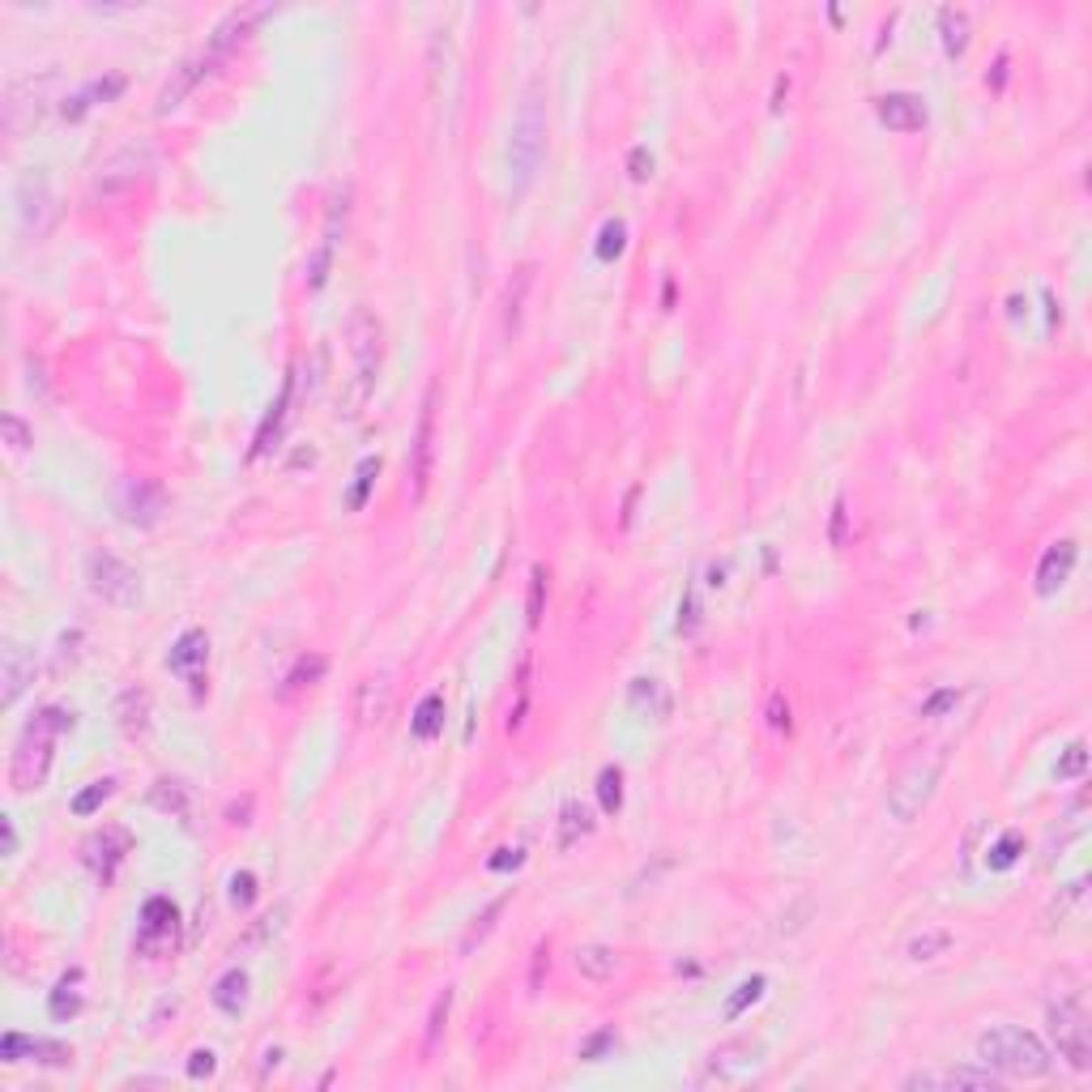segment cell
Returning <instances> with one entry per match:
<instances>
[{
  "label": "cell",
  "instance_id": "cell-49",
  "mask_svg": "<svg viewBox=\"0 0 1092 1092\" xmlns=\"http://www.w3.org/2000/svg\"><path fill=\"white\" fill-rule=\"evenodd\" d=\"M615 1046V1029H598L593 1037H585L581 1050H576V1058H585V1062H602L606 1058V1050Z\"/></svg>",
  "mask_w": 1092,
  "mask_h": 1092
},
{
  "label": "cell",
  "instance_id": "cell-7",
  "mask_svg": "<svg viewBox=\"0 0 1092 1092\" xmlns=\"http://www.w3.org/2000/svg\"><path fill=\"white\" fill-rule=\"evenodd\" d=\"M86 581L94 589V598H103L116 611H132L141 602V576L137 568H128L125 559H116L112 550H94L86 559Z\"/></svg>",
  "mask_w": 1092,
  "mask_h": 1092
},
{
  "label": "cell",
  "instance_id": "cell-32",
  "mask_svg": "<svg viewBox=\"0 0 1092 1092\" xmlns=\"http://www.w3.org/2000/svg\"><path fill=\"white\" fill-rule=\"evenodd\" d=\"M628 705H631V713H640V717H662V713H666L662 683H657V679H636V683H631V692H628Z\"/></svg>",
  "mask_w": 1092,
  "mask_h": 1092
},
{
  "label": "cell",
  "instance_id": "cell-38",
  "mask_svg": "<svg viewBox=\"0 0 1092 1092\" xmlns=\"http://www.w3.org/2000/svg\"><path fill=\"white\" fill-rule=\"evenodd\" d=\"M1024 854V841H1020V832H1003L999 841L990 845V854H986V867L990 871H1007V867H1016V858Z\"/></svg>",
  "mask_w": 1092,
  "mask_h": 1092
},
{
  "label": "cell",
  "instance_id": "cell-42",
  "mask_svg": "<svg viewBox=\"0 0 1092 1092\" xmlns=\"http://www.w3.org/2000/svg\"><path fill=\"white\" fill-rule=\"evenodd\" d=\"M77 977V973H73ZM73 977H64L56 990H51V999H47V1011H51V1020H73L77 1011H82V999H77V990H69V981Z\"/></svg>",
  "mask_w": 1092,
  "mask_h": 1092
},
{
  "label": "cell",
  "instance_id": "cell-59",
  "mask_svg": "<svg viewBox=\"0 0 1092 1092\" xmlns=\"http://www.w3.org/2000/svg\"><path fill=\"white\" fill-rule=\"evenodd\" d=\"M696 619H700V615H696V598H692V593H687L683 606H679V631H692V628H696Z\"/></svg>",
  "mask_w": 1092,
  "mask_h": 1092
},
{
  "label": "cell",
  "instance_id": "cell-44",
  "mask_svg": "<svg viewBox=\"0 0 1092 1092\" xmlns=\"http://www.w3.org/2000/svg\"><path fill=\"white\" fill-rule=\"evenodd\" d=\"M150 802L163 806V811H171V815H188V798H184L180 781H158V786L150 790Z\"/></svg>",
  "mask_w": 1092,
  "mask_h": 1092
},
{
  "label": "cell",
  "instance_id": "cell-62",
  "mask_svg": "<svg viewBox=\"0 0 1092 1092\" xmlns=\"http://www.w3.org/2000/svg\"><path fill=\"white\" fill-rule=\"evenodd\" d=\"M1003 77H1007V56H1003L999 64H994V90H999V86H1003Z\"/></svg>",
  "mask_w": 1092,
  "mask_h": 1092
},
{
  "label": "cell",
  "instance_id": "cell-2",
  "mask_svg": "<svg viewBox=\"0 0 1092 1092\" xmlns=\"http://www.w3.org/2000/svg\"><path fill=\"white\" fill-rule=\"evenodd\" d=\"M977 1058L999 1075H1016V1080H1042L1054 1071V1054L1037 1033L1016 1029V1024H999L977 1037Z\"/></svg>",
  "mask_w": 1092,
  "mask_h": 1092
},
{
  "label": "cell",
  "instance_id": "cell-12",
  "mask_svg": "<svg viewBox=\"0 0 1092 1092\" xmlns=\"http://www.w3.org/2000/svg\"><path fill=\"white\" fill-rule=\"evenodd\" d=\"M175 922H180V913H175V905H171L167 896L145 900L141 930H137V952L141 956H163L175 943Z\"/></svg>",
  "mask_w": 1092,
  "mask_h": 1092
},
{
  "label": "cell",
  "instance_id": "cell-1",
  "mask_svg": "<svg viewBox=\"0 0 1092 1092\" xmlns=\"http://www.w3.org/2000/svg\"><path fill=\"white\" fill-rule=\"evenodd\" d=\"M346 342H350V359H355V376H350V388L342 397V414L346 419H359L363 406H368L372 393H376L380 363H384V329H380V320H376L372 307H350Z\"/></svg>",
  "mask_w": 1092,
  "mask_h": 1092
},
{
  "label": "cell",
  "instance_id": "cell-20",
  "mask_svg": "<svg viewBox=\"0 0 1092 1092\" xmlns=\"http://www.w3.org/2000/svg\"><path fill=\"white\" fill-rule=\"evenodd\" d=\"M0 683H5L0 700L18 705V696L35 683V653H26L22 644H5V653H0Z\"/></svg>",
  "mask_w": 1092,
  "mask_h": 1092
},
{
  "label": "cell",
  "instance_id": "cell-40",
  "mask_svg": "<svg viewBox=\"0 0 1092 1092\" xmlns=\"http://www.w3.org/2000/svg\"><path fill=\"white\" fill-rule=\"evenodd\" d=\"M624 244H628V226L619 222V218H611L602 226V235H598V248H593V256H598L602 265H611L619 252H624Z\"/></svg>",
  "mask_w": 1092,
  "mask_h": 1092
},
{
  "label": "cell",
  "instance_id": "cell-5",
  "mask_svg": "<svg viewBox=\"0 0 1092 1092\" xmlns=\"http://www.w3.org/2000/svg\"><path fill=\"white\" fill-rule=\"evenodd\" d=\"M943 768H948V747H939V751H930V756L913 760L905 773L896 777V786L887 790V815L900 819V824H913V819H918L930 806V798H935Z\"/></svg>",
  "mask_w": 1092,
  "mask_h": 1092
},
{
  "label": "cell",
  "instance_id": "cell-22",
  "mask_svg": "<svg viewBox=\"0 0 1092 1092\" xmlns=\"http://www.w3.org/2000/svg\"><path fill=\"white\" fill-rule=\"evenodd\" d=\"M120 94H125V77H120V73H107V77H94L86 90H77L73 99L60 107V112H64V120H82L90 107L112 103V99H120Z\"/></svg>",
  "mask_w": 1092,
  "mask_h": 1092
},
{
  "label": "cell",
  "instance_id": "cell-34",
  "mask_svg": "<svg viewBox=\"0 0 1092 1092\" xmlns=\"http://www.w3.org/2000/svg\"><path fill=\"white\" fill-rule=\"evenodd\" d=\"M952 930H943V926H926L922 935H913L909 939V961H935V956H943L952 948Z\"/></svg>",
  "mask_w": 1092,
  "mask_h": 1092
},
{
  "label": "cell",
  "instance_id": "cell-53",
  "mask_svg": "<svg viewBox=\"0 0 1092 1092\" xmlns=\"http://www.w3.org/2000/svg\"><path fill=\"white\" fill-rule=\"evenodd\" d=\"M213 1067H218V1058H213V1050H197L193 1058H188V1075L193 1080H210Z\"/></svg>",
  "mask_w": 1092,
  "mask_h": 1092
},
{
  "label": "cell",
  "instance_id": "cell-51",
  "mask_svg": "<svg viewBox=\"0 0 1092 1092\" xmlns=\"http://www.w3.org/2000/svg\"><path fill=\"white\" fill-rule=\"evenodd\" d=\"M628 175H631V180H636V184H644V180H649V175H653V154L644 150V145H636V150L628 154Z\"/></svg>",
  "mask_w": 1092,
  "mask_h": 1092
},
{
  "label": "cell",
  "instance_id": "cell-17",
  "mask_svg": "<svg viewBox=\"0 0 1092 1092\" xmlns=\"http://www.w3.org/2000/svg\"><path fill=\"white\" fill-rule=\"evenodd\" d=\"M1003 1075L990 1067H952V1071H913L905 1075V1088H973V1092H994Z\"/></svg>",
  "mask_w": 1092,
  "mask_h": 1092
},
{
  "label": "cell",
  "instance_id": "cell-28",
  "mask_svg": "<svg viewBox=\"0 0 1092 1092\" xmlns=\"http://www.w3.org/2000/svg\"><path fill=\"white\" fill-rule=\"evenodd\" d=\"M939 31H943V51H948L952 60H961L968 47V13L952 9V5L939 9Z\"/></svg>",
  "mask_w": 1092,
  "mask_h": 1092
},
{
  "label": "cell",
  "instance_id": "cell-15",
  "mask_svg": "<svg viewBox=\"0 0 1092 1092\" xmlns=\"http://www.w3.org/2000/svg\"><path fill=\"white\" fill-rule=\"evenodd\" d=\"M18 218L31 235H43L51 222V188L43 171H26L18 180Z\"/></svg>",
  "mask_w": 1092,
  "mask_h": 1092
},
{
  "label": "cell",
  "instance_id": "cell-35",
  "mask_svg": "<svg viewBox=\"0 0 1092 1092\" xmlns=\"http://www.w3.org/2000/svg\"><path fill=\"white\" fill-rule=\"evenodd\" d=\"M598 802H602L606 815H615L619 806H624V768L606 764L598 773Z\"/></svg>",
  "mask_w": 1092,
  "mask_h": 1092
},
{
  "label": "cell",
  "instance_id": "cell-41",
  "mask_svg": "<svg viewBox=\"0 0 1092 1092\" xmlns=\"http://www.w3.org/2000/svg\"><path fill=\"white\" fill-rule=\"evenodd\" d=\"M1084 892H1088V880H1075V883H1067V887H1062V896H1054V905H1050V913H1046V918H1050V926L1067 922V918H1071V909H1075V905H1080V900H1084Z\"/></svg>",
  "mask_w": 1092,
  "mask_h": 1092
},
{
  "label": "cell",
  "instance_id": "cell-52",
  "mask_svg": "<svg viewBox=\"0 0 1092 1092\" xmlns=\"http://www.w3.org/2000/svg\"><path fill=\"white\" fill-rule=\"evenodd\" d=\"M956 700H961V696H956V687H943V692H935L922 705V717H943L948 709H956Z\"/></svg>",
  "mask_w": 1092,
  "mask_h": 1092
},
{
  "label": "cell",
  "instance_id": "cell-11",
  "mask_svg": "<svg viewBox=\"0 0 1092 1092\" xmlns=\"http://www.w3.org/2000/svg\"><path fill=\"white\" fill-rule=\"evenodd\" d=\"M163 508H167V495L154 478H128L125 487H120V517H125L128 525H137V530L158 525Z\"/></svg>",
  "mask_w": 1092,
  "mask_h": 1092
},
{
  "label": "cell",
  "instance_id": "cell-14",
  "mask_svg": "<svg viewBox=\"0 0 1092 1092\" xmlns=\"http://www.w3.org/2000/svg\"><path fill=\"white\" fill-rule=\"evenodd\" d=\"M22 1054L35 1058L39 1067H69V1062H73V1046L47 1042V1037L5 1033V1042H0V1062H22Z\"/></svg>",
  "mask_w": 1092,
  "mask_h": 1092
},
{
  "label": "cell",
  "instance_id": "cell-57",
  "mask_svg": "<svg viewBox=\"0 0 1092 1092\" xmlns=\"http://www.w3.org/2000/svg\"><path fill=\"white\" fill-rule=\"evenodd\" d=\"M26 372H31V388H35V393H39V397H47V380H43V363H39V359L31 355V359H26Z\"/></svg>",
  "mask_w": 1092,
  "mask_h": 1092
},
{
  "label": "cell",
  "instance_id": "cell-3",
  "mask_svg": "<svg viewBox=\"0 0 1092 1092\" xmlns=\"http://www.w3.org/2000/svg\"><path fill=\"white\" fill-rule=\"evenodd\" d=\"M64 730H73V713H64V709H43L35 721H26L18 751H13V768H9V781L18 794L43 790V781L51 773V756H56L51 747H56V738Z\"/></svg>",
  "mask_w": 1092,
  "mask_h": 1092
},
{
  "label": "cell",
  "instance_id": "cell-47",
  "mask_svg": "<svg viewBox=\"0 0 1092 1092\" xmlns=\"http://www.w3.org/2000/svg\"><path fill=\"white\" fill-rule=\"evenodd\" d=\"M1084 768H1088V747L1084 743H1071L1054 773H1058V781H1075V777H1084Z\"/></svg>",
  "mask_w": 1092,
  "mask_h": 1092
},
{
  "label": "cell",
  "instance_id": "cell-45",
  "mask_svg": "<svg viewBox=\"0 0 1092 1092\" xmlns=\"http://www.w3.org/2000/svg\"><path fill=\"white\" fill-rule=\"evenodd\" d=\"M764 986H768V977H764V973H756L751 981H743V986L734 990V999L725 1003V1020H738V1016H743V1011H747V1007H751V1003H756L760 994H764Z\"/></svg>",
  "mask_w": 1092,
  "mask_h": 1092
},
{
  "label": "cell",
  "instance_id": "cell-13",
  "mask_svg": "<svg viewBox=\"0 0 1092 1092\" xmlns=\"http://www.w3.org/2000/svg\"><path fill=\"white\" fill-rule=\"evenodd\" d=\"M128 849H132V837H128L125 828H116V824H112V828L94 832V837L82 845V858H86V867H90L94 875H99L103 883H112Z\"/></svg>",
  "mask_w": 1092,
  "mask_h": 1092
},
{
  "label": "cell",
  "instance_id": "cell-46",
  "mask_svg": "<svg viewBox=\"0 0 1092 1092\" xmlns=\"http://www.w3.org/2000/svg\"><path fill=\"white\" fill-rule=\"evenodd\" d=\"M329 269H333V244L320 239V248L307 256V291H320L329 282Z\"/></svg>",
  "mask_w": 1092,
  "mask_h": 1092
},
{
  "label": "cell",
  "instance_id": "cell-43",
  "mask_svg": "<svg viewBox=\"0 0 1092 1092\" xmlns=\"http://www.w3.org/2000/svg\"><path fill=\"white\" fill-rule=\"evenodd\" d=\"M504 905H508V896L491 900V905L482 909V918H474V926H469V935L462 939V952H474V943H482V939L491 935V926H495V918H500V913H504Z\"/></svg>",
  "mask_w": 1092,
  "mask_h": 1092
},
{
  "label": "cell",
  "instance_id": "cell-16",
  "mask_svg": "<svg viewBox=\"0 0 1092 1092\" xmlns=\"http://www.w3.org/2000/svg\"><path fill=\"white\" fill-rule=\"evenodd\" d=\"M875 116H880L883 128L892 132H922L926 128V99L918 94H905V90H892V94H880L875 99Z\"/></svg>",
  "mask_w": 1092,
  "mask_h": 1092
},
{
  "label": "cell",
  "instance_id": "cell-9",
  "mask_svg": "<svg viewBox=\"0 0 1092 1092\" xmlns=\"http://www.w3.org/2000/svg\"><path fill=\"white\" fill-rule=\"evenodd\" d=\"M764 1067V1050L756 1042H730L721 1050H713L705 1062L700 1084H743Z\"/></svg>",
  "mask_w": 1092,
  "mask_h": 1092
},
{
  "label": "cell",
  "instance_id": "cell-37",
  "mask_svg": "<svg viewBox=\"0 0 1092 1092\" xmlns=\"http://www.w3.org/2000/svg\"><path fill=\"white\" fill-rule=\"evenodd\" d=\"M543 615H546V568H543V563H534L530 598H525V619H530V628H543Z\"/></svg>",
  "mask_w": 1092,
  "mask_h": 1092
},
{
  "label": "cell",
  "instance_id": "cell-26",
  "mask_svg": "<svg viewBox=\"0 0 1092 1092\" xmlns=\"http://www.w3.org/2000/svg\"><path fill=\"white\" fill-rule=\"evenodd\" d=\"M213 1007L222 1011V1016H239V1011L248 1007V973L244 968H226V973L213 981Z\"/></svg>",
  "mask_w": 1092,
  "mask_h": 1092
},
{
  "label": "cell",
  "instance_id": "cell-4",
  "mask_svg": "<svg viewBox=\"0 0 1092 1092\" xmlns=\"http://www.w3.org/2000/svg\"><path fill=\"white\" fill-rule=\"evenodd\" d=\"M543 158H546V103H543V86L534 82L525 90L517 120H512V141H508L512 197H525L534 188Z\"/></svg>",
  "mask_w": 1092,
  "mask_h": 1092
},
{
  "label": "cell",
  "instance_id": "cell-8",
  "mask_svg": "<svg viewBox=\"0 0 1092 1092\" xmlns=\"http://www.w3.org/2000/svg\"><path fill=\"white\" fill-rule=\"evenodd\" d=\"M436 410H440V384L431 380L419 406V423H414V440H410V495L414 500H427L431 487V469H436Z\"/></svg>",
  "mask_w": 1092,
  "mask_h": 1092
},
{
  "label": "cell",
  "instance_id": "cell-36",
  "mask_svg": "<svg viewBox=\"0 0 1092 1092\" xmlns=\"http://www.w3.org/2000/svg\"><path fill=\"white\" fill-rule=\"evenodd\" d=\"M449 1011H453V990H440L436 1003H431V1016H427V1037H423V1058H431V1050L440 1046V1033L449 1024Z\"/></svg>",
  "mask_w": 1092,
  "mask_h": 1092
},
{
  "label": "cell",
  "instance_id": "cell-55",
  "mask_svg": "<svg viewBox=\"0 0 1092 1092\" xmlns=\"http://www.w3.org/2000/svg\"><path fill=\"white\" fill-rule=\"evenodd\" d=\"M828 543H832V546H841V543H845V500L832 504V530H828Z\"/></svg>",
  "mask_w": 1092,
  "mask_h": 1092
},
{
  "label": "cell",
  "instance_id": "cell-50",
  "mask_svg": "<svg viewBox=\"0 0 1092 1092\" xmlns=\"http://www.w3.org/2000/svg\"><path fill=\"white\" fill-rule=\"evenodd\" d=\"M256 900V875L252 871H239L235 880H231V905L235 909H248Z\"/></svg>",
  "mask_w": 1092,
  "mask_h": 1092
},
{
  "label": "cell",
  "instance_id": "cell-54",
  "mask_svg": "<svg viewBox=\"0 0 1092 1092\" xmlns=\"http://www.w3.org/2000/svg\"><path fill=\"white\" fill-rule=\"evenodd\" d=\"M550 968V943H538V952H534V973H530V986L538 990L543 986V973Z\"/></svg>",
  "mask_w": 1092,
  "mask_h": 1092
},
{
  "label": "cell",
  "instance_id": "cell-25",
  "mask_svg": "<svg viewBox=\"0 0 1092 1092\" xmlns=\"http://www.w3.org/2000/svg\"><path fill=\"white\" fill-rule=\"evenodd\" d=\"M116 721L125 734H145L150 730V696L141 687H125L116 700Z\"/></svg>",
  "mask_w": 1092,
  "mask_h": 1092
},
{
  "label": "cell",
  "instance_id": "cell-48",
  "mask_svg": "<svg viewBox=\"0 0 1092 1092\" xmlns=\"http://www.w3.org/2000/svg\"><path fill=\"white\" fill-rule=\"evenodd\" d=\"M0 431H5V444L13 453H26L31 449V427H26L18 414H0Z\"/></svg>",
  "mask_w": 1092,
  "mask_h": 1092
},
{
  "label": "cell",
  "instance_id": "cell-56",
  "mask_svg": "<svg viewBox=\"0 0 1092 1092\" xmlns=\"http://www.w3.org/2000/svg\"><path fill=\"white\" fill-rule=\"evenodd\" d=\"M768 721H773L777 730H790V705H781V692L773 696V705H768Z\"/></svg>",
  "mask_w": 1092,
  "mask_h": 1092
},
{
  "label": "cell",
  "instance_id": "cell-10",
  "mask_svg": "<svg viewBox=\"0 0 1092 1092\" xmlns=\"http://www.w3.org/2000/svg\"><path fill=\"white\" fill-rule=\"evenodd\" d=\"M218 69H222V60L213 56L210 47H201L197 56H188V60L180 64V69L171 73V82H167L163 90H158V107H154V112H158V116L175 112V107H180V103L188 99V94H193V90H197L201 82H206L210 73H218Z\"/></svg>",
  "mask_w": 1092,
  "mask_h": 1092
},
{
  "label": "cell",
  "instance_id": "cell-33",
  "mask_svg": "<svg viewBox=\"0 0 1092 1092\" xmlns=\"http://www.w3.org/2000/svg\"><path fill=\"white\" fill-rule=\"evenodd\" d=\"M376 474H380V457H363L359 469H355V482H350V491H346V508L350 512L368 508V495L376 487Z\"/></svg>",
  "mask_w": 1092,
  "mask_h": 1092
},
{
  "label": "cell",
  "instance_id": "cell-23",
  "mask_svg": "<svg viewBox=\"0 0 1092 1092\" xmlns=\"http://www.w3.org/2000/svg\"><path fill=\"white\" fill-rule=\"evenodd\" d=\"M576 973L589 981H611L619 973V952L611 943H581L576 948Z\"/></svg>",
  "mask_w": 1092,
  "mask_h": 1092
},
{
  "label": "cell",
  "instance_id": "cell-60",
  "mask_svg": "<svg viewBox=\"0 0 1092 1092\" xmlns=\"http://www.w3.org/2000/svg\"><path fill=\"white\" fill-rule=\"evenodd\" d=\"M0 837H5V858L18 854V832H13V819H0Z\"/></svg>",
  "mask_w": 1092,
  "mask_h": 1092
},
{
  "label": "cell",
  "instance_id": "cell-31",
  "mask_svg": "<svg viewBox=\"0 0 1092 1092\" xmlns=\"http://www.w3.org/2000/svg\"><path fill=\"white\" fill-rule=\"evenodd\" d=\"M325 670H329V662L320 653L299 657V662L291 666L287 679H282V696H294V692H303V687H316L320 679H325Z\"/></svg>",
  "mask_w": 1092,
  "mask_h": 1092
},
{
  "label": "cell",
  "instance_id": "cell-21",
  "mask_svg": "<svg viewBox=\"0 0 1092 1092\" xmlns=\"http://www.w3.org/2000/svg\"><path fill=\"white\" fill-rule=\"evenodd\" d=\"M291 406H294V372L287 376V384H282L278 401H274V406H269V414H265L261 431H256L252 457H265V453H269V449H274V444L282 440V427H287V419H291Z\"/></svg>",
  "mask_w": 1092,
  "mask_h": 1092
},
{
  "label": "cell",
  "instance_id": "cell-19",
  "mask_svg": "<svg viewBox=\"0 0 1092 1092\" xmlns=\"http://www.w3.org/2000/svg\"><path fill=\"white\" fill-rule=\"evenodd\" d=\"M388 709H393V679H388V674H368L355 696L359 725H380L388 717Z\"/></svg>",
  "mask_w": 1092,
  "mask_h": 1092
},
{
  "label": "cell",
  "instance_id": "cell-30",
  "mask_svg": "<svg viewBox=\"0 0 1092 1092\" xmlns=\"http://www.w3.org/2000/svg\"><path fill=\"white\" fill-rule=\"evenodd\" d=\"M593 832V815H589V806H581V802H568L559 811V849H572V845H581L585 837Z\"/></svg>",
  "mask_w": 1092,
  "mask_h": 1092
},
{
  "label": "cell",
  "instance_id": "cell-18",
  "mask_svg": "<svg viewBox=\"0 0 1092 1092\" xmlns=\"http://www.w3.org/2000/svg\"><path fill=\"white\" fill-rule=\"evenodd\" d=\"M1075 559H1080V546L1071 543V538H1062V543H1054L1042 555V563H1037V598H1054V593L1071 581V572H1075Z\"/></svg>",
  "mask_w": 1092,
  "mask_h": 1092
},
{
  "label": "cell",
  "instance_id": "cell-61",
  "mask_svg": "<svg viewBox=\"0 0 1092 1092\" xmlns=\"http://www.w3.org/2000/svg\"><path fill=\"white\" fill-rule=\"evenodd\" d=\"M786 90H790V82H786V77H777V90H773V103H768V107H773V112H781V107H786Z\"/></svg>",
  "mask_w": 1092,
  "mask_h": 1092
},
{
  "label": "cell",
  "instance_id": "cell-27",
  "mask_svg": "<svg viewBox=\"0 0 1092 1092\" xmlns=\"http://www.w3.org/2000/svg\"><path fill=\"white\" fill-rule=\"evenodd\" d=\"M530 287H534V265H521L517 274H512V282H508V294H504V337H508V342L521 329L525 294H530Z\"/></svg>",
  "mask_w": 1092,
  "mask_h": 1092
},
{
  "label": "cell",
  "instance_id": "cell-29",
  "mask_svg": "<svg viewBox=\"0 0 1092 1092\" xmlns=\"http://www.w3.org/2000/svg\"><path fill=\"white\" fill-rule=\"evenodd\" d=\"M444 730V696L440 692H427L419 700V709H414V721H410V734L414 738H423V743H431Z\"/></svg>",
  "mask_w": 1092,
  "mask_h": 1092
},
{
  "label": "cell",
  "instance_id": "cell-39",
  "mask_svg": "<svg viewBox=\"0 0 1092 1092\" xmlns=\"http://www.w3.org/2000/svg\"><path fill=\"white\" fill-rule=\"evenodd\" d=\"M112 794H116V781H112V777L90 781V786H86V790L73 798V815H94V811H99V806H103L107 798H112Z\"/></svg>",
  "mask_w": 1092,
  "mask_h": 1092
},
{
  "label": "cell",
  "instance_id": "cell-6",
  "mask_svg": "<svg viewBox=\"0 0 1092 1092\" xmlns=\"http://www.w3.org/2000/svg\"><path fill=\"white\" fill-rule=\"evenodd\" d=\"M1050 1037H1054L1058 1058L1071 1071L1092 1067V1024H1088L1084 994H1067V999L1050 1003Z\"/></svg>",
  "mask_w": 1092,
  "mask_h": 1092
},
{
  "label": "cell",
  "instance_id": "cell-58",
  "mask_svg": "<svg viewBox=\"0 0 1092 1092\" xmlns=\"http://www.w3.org/2000/svg\"><path fill=\"white\" fill-rule=\"evenodd\" d=\"M521 858H525L521 849H500V854H495L487 867H491V871H508V867H521Z\"/></svg>",
  "mask_w": 1092,
  "mask_h": 1092
},
{
  "label": "cell",
  "instance_id": "cell-24",
  "mask_svg": "<svg viewBox=\"0 0 1092 1092\" xmlns=\"http://www.w3.org/2000/svg\"><path fill=\"white\" fill-rule=\"evenodd\" d=\"M206 657H210V636L201 628H188L167 653V666L180 674H197V666H206Z\"/></svg>",
  "mask_w": 1092,
  "mask_h": 1092
}]
</instances>
